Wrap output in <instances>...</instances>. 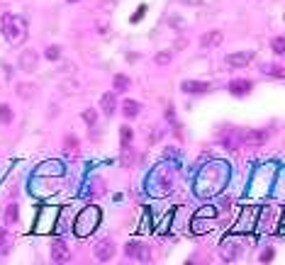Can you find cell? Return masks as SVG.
I'll list each match as a JSON object with an SVG mask.
<instances>
[{
    "instance_id": "obj_1",
    "label": "cell",
    "mask_w": 285,
    "mask_h": 265,
    "mask_svg": "<svg viewBox=\"0 0 285 265\" xmlns=\"http://www.w3.org/2000/svg\"><path fill=\"white\" fill-rule=\"evenodd\" d=\"M0 29L5 34V39L12 44V47H20L22 42H27V22L17 15H10L5 12L2 15V22H0Z\"/></svg>"
},
{
    "instance_id": "obj_2",
    "label": "cell",
    "mask_w": 285,
    "mask_h": 265,
    "mask_svg": "<svg viewBox=\"0 0 285 265\" xmlns=\"http://www.w3.org/2000/svg\"><path fill=\"white\" fill-rule=\"evenodd\" d=\"M100 217H103V214H100L98 207H85V209L78 214V219H76V226H73L76 236H78V239H88V236L98 229Z\"/></svg>"
},
{
    "instance_id": "obj_3",
    "label": "cell",
    "mask_w": 285,
    "mask_h": 265,
    "mask_svg": "<svg viewBox=\"0 0 285 265\" xmlns=\"http://www.w3.org/2000/svg\"><path fill=\"white\" fill-rule=\"evenodd\" d=\"M125 253H127V258H130V261H139V263H146V261H149V256H151L149 246L142 243V241H130V243L125 246Z\"/></svg>"
},
{
    "instance_id": "obj_4",
    "label": "cell",
    "mask_w": 285,
    "mask_h": 265,
    "mask_svg": "<svg viewBox=\"0 0 285 265\" xmlns=\"http://www.w3.org/2000/svg\"><path fill=\"white\" fill-rule=\"evenodd\" d=\"M256 209L254 207H246L244 212H241V219L234 224V231L236 234H249V231H254V226H256Z\"/></svg>"
},
{
    "instance_id": "obj_5",
    "label": "cell",
    "mask_w": 285,
    "mask_h": 265,
    "mask_svg": "<svg viewBox=\"0 0 285 265\" xmlns=\"http://www.w3.org/2000/svg\"><path fill=\"white\" fill-rule=\"evenodd\" d=\"M224 61L229 68H246L254 61V51H236V54H229Z\"/></svg>"
},
{
    "instance_id": "obj_6",
    "label": "cell",
    "mask_w": 285,
    "mask_h": 265,
    "mask_svg": "<svg viewBox=\"0 0 285 265\" xmlns=\"http://www.w3.org/2000/svg\"><path fill=\"white\" fill-rule=\"evenodd\" d=\"M112 256H115V243H112L110 239H103V241L95 243V258H98L100 263H107Z\"/></svg>"
},
{
    "instance_id": "obj_7",
    "label": "cell",
    "mask_w": 285,
    "mask_h": 265,
    "mask_svg": "<svg viewBox=\"0 0 285 265\" xmlns=\"http://www.w3.org/2000/svg\"><path fill=\"white\" fill-rule=\"evenodd\" d=\"M52 261H54V263H69V261H71L69 246H66L61 239L52 241Z\"/></svg>"
},
{
    "instance_id": "obj_8",
    "label": "cell",
    "mask_w": 285,
    "mask_h": 265,
    "mask_svg": "<svg viewBox=\"0 0 285 265\" xmlns=\"http://www.w3.org/2000/svg\"><path fill=\"white\" fill-rule=\"evenodd\" d=\"M251 88H254V83H251L249 78H236V80H232V83H229V93H232V95H236V97L249 95V93H251Z\"/></svg>"
},
{
    "instance_id": "obj_9",
    "label": "cell",
    "mask_w": 285,
    "mask_h": 265,
    "mask_svg": "<svg viewBox=\"0 0 285 265\" xmlns=\"http://www.w3.org/2000/svg\"><path fill=\"white\" fill-rule=\"evenodd\" d=\"M37 61H39V54H37L34 49H27V51L20 54V68L27 71V73H32V71L37 68Z\"/></svg>"
},
{
    "instance_id": "obj_10",
    "label": "cell",
    "mask_w": 285,
    "mask_h": 265,
    "mask_svg": "<svg viewBox=\"0 0 285 265\" xmlns=\"http://www.w3.org/2000/svg\"><path fill=\"white\" fill-rule=\"evenodd\" d=\"M212 226H214V219L207 217V214H198L195 221H193V231H195V234H205V231H210Z\"/></svg>"
},
{
    "instance_id": "obj_11",
    "label": "cell",
    "mask_w": 285,
    "mask_h": 265,
    "mask_svg": "<svg viewBox=\"0 0 285 265\" xmlns=\"http://www.w3.org/2000/svg\"><path fill=\"white\" fill-rule=\"evenodd\" d=\"M181 88H183V93H210L212 90V85L203 83V80H185Z\"/></svg>"
},
{
    "instance_id": "obj_12",
    "label": "cell",
    "mask_w": 285,
    "mask_h": 265,
    "mask_svg": "<svg viewBox=\"0 0 285 265\" xmlns=\"http://www.w3.org/2000/svg\"><path fill=\"white\" fill-rule=\"evenodd\" d=\"M78 151H80V144H78V139L69 134V136L64 139V156H66V158H78Z\"/></svg>"
},
{
    "instance_id": "obj_13",
    "label": "cell",
    "mask_w": 285,
    "mask_h": 265,
    "mask_svg": "<svg viewBox=\"0 0 285 265\" xmlns=\"http://www.w3.org/2000/svg\"><path fill=\"white\" fill-rule=\"evenodd\" d=\"M100 107H103V112H105L107 117H112V115H115V110H117V100H115V93H105V95L100 97Z\"/></svg>"
},
{
    "instance_id": "obj_14",
    "label": "cell",
    "mask_w": 285,
    "mask_h": 265,
    "mask_svg": "<svg viewBox=\"0 0 285 265\" xmlns=\"http://www.w3.org/2000/svg\"><path fill=\"white\" fill-rule=\"evenodd\" d=\"M222 39H224V37H222V32H217V29H214V32H207V34H203V37H200V47H203V49L219 47V44H222Z\"/></svg>"
},
{
    "instance_id": "obj_15",
    "label": "cell",
    "mask_w": 285,
    "mask_h": 265,
    "mask_svg": "<svg viewBox=\"0 0 285 265\" xmlns=\"http://www.w3.org/2000/svg\"><path fill=\"white\" fill-rule=\"evenodd\" d=\"M37 93H39V88H37L34 83H20V85H17V95H20L22 100H34Z\"/></svg>"
},
{
    "instance_id": "obj_16",
    "label": "cell",
    "mask_w": 285,
    "mask_h": 265,
    "mask_svg": "<svg viewBox=\"0 0 285 265\" xmlns=\"http://www.w3.org/2000/svg\"><path fill=\"white\" fill-rule=\"evenodd\" d=\"M122 112H125L127 120H134V117L142 112V105H139L137 100H125V102H122Z\"/></svg>"
},
{
    "instance_id": "obj_17",
    "label": "cell",
    "mask_w": 285,
    "mask_h": 265,
    "mask_svg": "<svg viewBox=\"0 0 285 265\" xmlns=\"http://www.w3.org/2000/svg\"><path fill=\"white\" fill-rule=\"evenodd\" d=\"M239 251H241V246H234V239H229V241H224V246H222V258L229 263V261L236 258Z\"/></svg>"
},
{
    "instance_id": "obj_18",
    "label": "cell",
    "mask_w": 285,
    "mask_h": 265,
    "mask_svg": "<svg viewBox=\"0 0 285 265\" xmlns=\"http://www.w3.org/2000/svg\"><path fill=\"white\" fill-rule=\"evenodd\" d=\"M112 88H115V93H125L127 88H130V78L127 75H115V80H112Z\"/></svg>"
},
{
    "instance_id": "obj_19",
    "label": "cell",
    "mask_w": 285,
    "mask_h": 265,
    "mask_svg": "<svg viewBox=\"0 0 285 265\" xmlns=\"http://www.w3.org/2000/svg\"><path fill=\"white\" fill-rule=\"evenodd\" d=\"M246 141L251 144V146H261V144H266V132H249L246 134Z\"/></svg>"
},
{
    "instance_id": "obj_20",
    "label": "cell",
    "mask_w": 285,
    "mask_h": 265,
    "mask_svg": "<svg viewBox=\"0 0 285 265\" xmlns=\"http://www.w3.org/2000/svg\"><path fill=\"white\" fill-rule=\"evenodd\" d=\"M83 120H85V124L93 129V127H95V122H98V112H95L93 107H88V110H83Z\"/></svg>"
},
{
    "instance_id": "obj_21",
    "label": "cell",
    "mask_w": 285,
    "mask_h": 265,
    "mask_svg": "<svg viewBox=\"0 0 285 265\" xmlns=\"http://www.w3.org/2000/svg\"><path fill=\"white\" fill-rule=\"evenodd\" d=\"M271 49H273V54H285V37H276L271 42Z\"/></svg>"
},
{
    "instance_id": "obj_22",
    "label": "cell",
    "mask_w": 285,
    "mask_h": 265,
    "mask_svg": "<svg viewBox=\"0 0 285 265\" xmlns=\"http://www.w3.org/2000/svg\"><path fill=\"white\" fill-rule=\"evenodd\" d=\"M0 122L2 124H10L12 122V110L7 105H0Z\"/></svg>"
},
{
    "instance_id": "obj_23",
    "label": "cell",
    "mask_w": 285,
    "mask_h": 265,
    "mask_svg": "<svg viewBox=\"0 0 285 265\" xmlns=\"http://www.w3.org/2000/svg\"><path fill=\"white\" fill-rule=\"evenodd\" d=\"M5 221H7V224H15V221H17V204H10V207H7Z\"/></svg>"
},
{
    "instance_id": "obj_24",
    "label": "cell",
    "mask_w": 285,
    "mask_h": 265,
    "mask_svg": "<svg viewBox=\"0 0 285 265\" xmlns=\"http://www.w3.org/2000/svg\"><path fill=\"white\" fill-rule=\"evenodd\" d=\"M120 136H122V146H130L132 144V129L130 127H122L120 129Z\"/></svg>"
},
{
    "instance_id": "obj_25",
    "label": "cell",
    "mask_w": 285,
    "mask_h": 265,
    "mask_svg": "<svg viewBox=\"0 0 285 265\" xmlns=\"http://www.w3.org/2000/svg\"><path fill=\"white\" fill-rule=\"evenodd\" d=\"M59 56H61V49L59 47H49L47 49V59L49 61H59Z\"/></svg>"
},
{
    "instance_id": "obj_26",
    "label": "cell",
    "mask_w": 285,
    "mask_h": 265,
    "mask_svg": "<svg viewBox=\"0 0 285 265\" xmlns=\"http://www.w3.org/2000/svg\"><path fill=\"white\" fill-rule=\"evenodd\" d=\"M168 61H171V54H168V51H161V54H156V64H158V66H166Z\"/></svg>"
},
{
    "instance_id": "obj_27",
    "label": "cell",
    "mask_w": 285,
    "mask_h": 265,
    "mask_svg": "<svg viewBox=\"0 0 285 265\" xmlns=\"http://www.w3.org/2000/svg\"><path fill=\"white\" fill-rule=\"evenodd\" d=\"M271 75H276V78H281V80H285V68H281V66H273V68H266Z\"/></svg>"
},
{
    "instance_id": "obj_28",
    "label": "cell",
    "mask_w": 285,
    "mask_h": 265,
    "mask_svg": "<svg viewBox=\"0 0 285 265\" xmlns=\"http://www.w3.org/2000/svg\"><path fill=\"white\" fill-rule=\"evenodd\" d=\"M273 256H276V251H273V248H266V251L261 253V263H271Z\"/></svg>"
},
{
    "instance_id": "obj_29",
    "label": "cell",
    "mask_w": 285,
    "mask_h": 265,
    "mask_svg": "<svg viewBox=\"0 0 285 265\" xmlns=\"http://www.w3.org/2000/svg\"><path fill=\"white\" fill-rule=\"evenodd\" d=\"M5 243H7V231L0 229V246H5Z\"/></svg>"
},
{
    "instance_id": "obj_30",
    "label": "cell",
    "mask_w": 285,
    "mask_h": 265,
    "mask_svg": "<svg viewBox=\"0 0 285 265\" xmlns=\"http://www.w3.org/2000/svg\"><path fill=\"white\" fill-rule=\"evenodd\" d=\"M171 24L173 27H181V17H171Z\"/></svg>"
},
{
    "instance_id": "obj_31",
    "label": "cell",
    "mask_w": 285,
    "mask_h": 265,
    "mask_svg": "<svg viewBox=\"0 0 285 265\" xmlns=\"http://www.w3.org/2000/svg\"><path fill=\"white\" fill-rule=\"evenodd\" d=\"M185 2H188V5H200L203 0H185Z\"/></svg>"
},
{
    "instance_id": "obj_32",
    "label": "cell",
    "mask_w": 285,
    "mask_h": 265,
    "mask_svg": "<svg viewBox=\"0 0 285 265\" xmlns=\"http://www.w3.org/2000/svg\"><path fill=\"white\" fill-rule=\"evenodd\" d=\"M281 234L285 236V217H283V226H281Z\"/></svg>"
},
{
    "instance_id": "obj_33",
    "label": "cell",
    "mask_w": 285,
    "mask_h": 265,
    "mask_svg": "<svg viewBox=\"0 0 285 265\" xmlns=\"http://www.w3.org/2000/svg\"><path fill=\"white\" fill-rule=\"evenodd\" d=\"M66 2H78V0H66Z\"/></svg>"
}]
</instances>
